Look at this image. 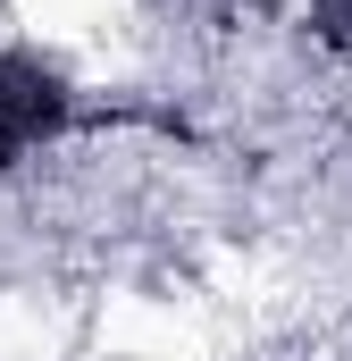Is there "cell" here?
I'll return each mask as SVG.
<instances>
[{
    "instance_id": "6da1fadb",
    "label": "cell",
    "mask_w": 352,
    "mask_h": 361,
    "mask_svg": "<svg viewBox=\"0 0 352 361\" xmlns=\"http://www.w3.org/2000/svg\"><path fill=\"white\" fill-rule=\"evenodd\" d=\"M76 118H84L76 109V85L42 51H0V169H17L51 135H68Z\"/></svg>"
},
{
    "instance_id": "7a4b0ae2",
    "label": "cell",
    "mask_w": 352,
    "mask_h": 361,
    "mask_svg": "<svg viewBox=\"0 0 352 361\" xmlns=\"http://www.w3.org/2000/svg\"><path fill=\"white\" fill-rule=\"evenodd\" d=\"M310 25H319L327 42H352V0H319V8H310Z\"/></svg>"
}]
</instances>
